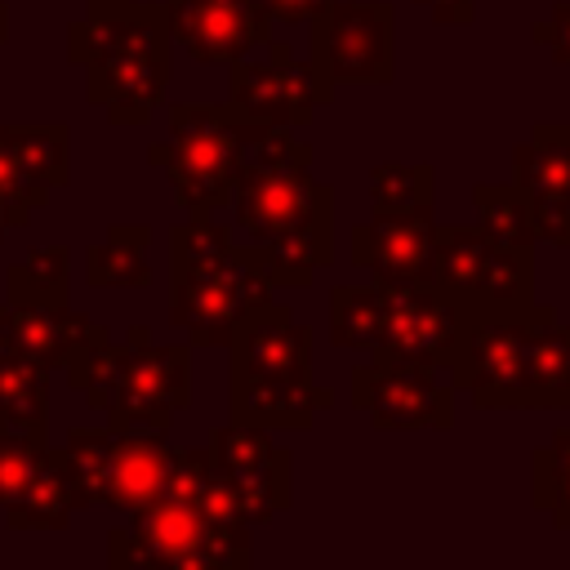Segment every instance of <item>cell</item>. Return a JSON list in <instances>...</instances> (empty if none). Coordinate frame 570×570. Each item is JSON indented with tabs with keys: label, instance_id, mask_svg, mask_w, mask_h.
I'll use <instances>...</instances> for the list:
<instances>
[{
	"label": "cell",
	"instance_id": "1",
	"mask_svg": "<svg viewBox=\"0 0 570 570\" xmlns=\"http://www.w3.org/2000/svg\"><path fill=\"white\" fill-rule=\"evenodd\" d=\"M272 267L258 245H236L214 214H191L169 232V325L196 347H227L236 330L272 303Z\"/></svg>",
	"mask_w": 570,
	"mask_h": 570
},
{
	"label": "cell",
	"instance_id": "2",
	"mask_svg": "<svg viewBox=\"0 0 570 570\" xmlns=\"http://www.w3.org/2000/svg\"><path fill=\"white\" fill-rule=\"evenodd\" d=\"M232 223L263 249L272 281L285 289H307L334 263V191L312 178V160L240 165Z\"/></svg>",
	"mask_w": 570,
	"mask_h": 570
},
{
	"label": "cell",
	"instance_id": "3",
	"mask_svg": "<svg viewBox=\"0 0 570 570\" xmlns=\"http://www.w3.org/2000/svg\"><path fill=\"white\" fill-rule=\"evenodd\" d=\"M249 557V525L209 521L174 494H156L107 534L111 570H245Z\"/></svg>",
	"mask_w": 570,
	"mask_h": 570
},
{
	"label": "cell",
	"instance_id": "4",
	"mask_svg": "<svg viewBox=\"0 0 570 570\" xmlns=\"http://www.w3.org/2000/svg\"><path fill=\"white\" fill-rule=\"evenodd\" d=\"M147 160L165 169L187 218L227 209L240 178V111L232 102H174L169 138L151 142Z\"/></svg>",
	"mask_w": 570,
	"mask_h": 570
},
{
	"label": "cell",
	"instance_id": "5",
	"mask_svg": "<svg viewBox=\"0 0 570 570\" xmlns=\"http://www.w3.org/2000/svg\"><path fill=\"white\" fill-rule=\"evenodd\" d=\"M307 62L325 85H387L396 76V9L387 0H325Z\"/></svg>",
	"mask_w": 570,
	"mask_h": 570
},
{
	"label": "cell",
	"instance_id": "6",
	"mask_svg": "<svg viewBox=\"0 0 570 570\" xmlns=\"http://www.w3.org/2000/svg\"><path fill=\"white\" fill-rule=\"evenodd\" d=\"M191 405V347L151 343L147 325L125 334V370L116 383L107 428L116 432H169L174 414Z\"/></svg>",
	"mask_w": 570,
	"mask_h": 570
},
{
	"label": "cell",
	"instance_id": "7",
	"mask_svg": "<svg viewBox=\"0 0 570 570\" xmlns=\"http://www.w3.org/2000/svg\"><path fill=\"white\" fill-rule=\"evenodd\" d=\"M450 383L481 410H530V338L521 316H472L459 330Z\"/></svg>",
	"mask_w": 570,
	"mask_h": 570
},
{
	"label": "cell",
	"instance_id": "8",
	"mask_svg": "<svg viewBox=\"0 0 570 570\" xmlns=\"http://www.w3.org/2000/svg\"><path fill=\"white\" fill-rule=\"evenodd\" d=\"M347 396H352V410H361L379 432H414V428L445 432L454 419L450 374L392 361V356H370L365 365H356Z\"/></svg>",
	"mask_w": 570,
	"mask_h": 570
},
{
	"label": "cell",
	"instance_id": "9",
	"mask_svg": "<svg viewBox=\"0 0 570 570\" xmlns=\"http://www.w3.org/2000/svg\"><path fill=\"white\" fill-rule=\"evenodd\" d=\"M227 98L245 120L298 129V125H312L316 107L334 98V85H325L312 62H298V53L285 40H267L263 62H249V58L232 62Z\"/></svg>",
	"mask_w": 570,
	"mask_h": 570
},
{
	"label": "cell",
	"instance_id": "10",
	"mask_svg": "<svg viewBox=\"0 0 570 570\" xmlns=\"http://www.w3.org/2000/svg\"><path fill=\"white\" fill-rule=\"evenodd\" d=\"M205 445H209L214 468L240 490L245 512H249V530L289 508L294 463H289V450L276 445L272 428L249 423V419H232L227 428H214V436Z\"/></svg>",
	"mask_w": 570,
	"mask_h": 570
},
{
	"label": "cell",
	"instance_id": "11",
	"mask_svg": "<svg viewBox=\"0 0 570 570\" xmlns=\"http://www.w3.org/2000/svg\"><path fill=\"white\" fill-rule=\"evenodd\" d=\"M432 232H436L432 205L374 209L365 223L352 227L347 249H352V263L370 272L374 285H387V289L432 285Z\"/></svg>",
	"mask_w": 570,
	"mask_h": 570
},
{
	"label": "cell",
	"instance_id": "12",
	"mask_svg": "<svg viewBox=\"0 0 570 570\" xmlns=\"http://www.w3.org/2000/svg\"><path fill=\"white\" fill-rule=\"evenodd\" d=\"M169 40L205 67H232L249 49L272 40V13L263 0H160Z\"/></svg>",
	"mask_w": 570,
	"mask_h": 570
},
{
	"label": "cell",
	"instance_id": "13",
	"mask_svg": "<svg viewBox=\"0 0 570 570\" xmlns=\"http://www.w3.org/2000/svg\"><path fill=\"white\" fill-rule=\"evenodd\" d=\"M232 352V383H312V330L294 321L285 303L258 307L236 338Z\"/></svg>",
	"mask_w": 570,
	"mask_h": 570
},
{
	"label": "cell",
	"instance_id": "14",
	"mask_svg": "<svg viewBox=\"0 0 570 570\" xmlns=\"http://www.w3.org/2000/svg\"><path fill=\"white\" fill-rule=\"evenodd\" d=\"M459 330H463V316L436 285H401V289H387V330H383L379 356L450 370Z\"/></svg>",
	"mask_w": 570,
	"mask_h": 570
},
{
	"label": "cell",
	"instance_id": "15",
	"mask_svg": "<svg viewBox=\"0 0 570 570\" xmlns=\"http://www.w3.org/2000/svg\"><path fill=\"white\" fill-rule=\"evenodd\" d=\"M169 89V49H138L85 67V94L111 125H147Z\"/></svg>",
	"mask_w": 570,
	"mask_h": 570
},
{
	"label": "cell",
	"instance_id": "16",
	"mask_svg": "<svg viewBox=\"0 0 570 570\" xmlns=\"http://www.w3.org/2000/svg\"><path fill=\"white\" fill-rule=\"evenodd\" d=\"M111 338L102 321L76 312L71 303L36 307V303H4V347L40 361L45 370H62L71 352Z\"/></svg>",
	"mask_w": 570,
	"mask_h": 570
},
{
	"label": "cell",
	"instance_id": "17",
	"mask_svg": "<svg viewBox=\"0 0 570 570\" xmlns=\"http://www.w3.org/2000/svg\"><path fill=\"white\" fill-rule=\"evenodd\" d=\"M169 441L165 432H116L111 428V472H107V508L134 512L165 490Z\"/></svg>",
	"mask_w": 570,
	"mask_h": 570
},
{
	"label": "cell",
	"instance_id": "18",
	"mask_svg": "<svg viewBox=\"0 0 570 570\" xmlns=\"http://www.w3.org/2000/svg\"><path fill=\"white\" fill-rule=\"evenodd\" d=\"M530 338V410H570V325L552 307L525 312Z\"/></svg>",
	"mask_w": 570,
	"mask_h": 570
},
{
	"label": "cell",
	"instance_id": "19",
	"mask_svg": "<svg viewBox=\"0 0 570 570\" xmlns=\"http://www.w3.org/2000/svg\"><path fill=\"white\" fill-rule=\"evenodd\" d=\"M232 419H249L263 428H312L321 410L334 405L330 387L316 383H227Z\"/></svg>",
	"mask_w": 570,
	"mask_h": 570
},
{
	"label": "cell",
	"instance_id": "20",
	"mask_svg": "<svg viewBox=\"0 0 570 570\" xmlns=\"http://www.w3.org/2000/svg\"><path fill=\"white\" fill-rule=\"evenodd\" d=\"M530 307H534V249L490 240L476 298H472V316H521Z\"/></svg>",
	"mask_w": 570,
	"mask_h": 570
},
{
	"label": "cell",
	"instance_id": "21",
	"mask_svg": "<svg viewBox=\"0 0 570 570\" xmlns=\"http://www.w3.org/2000/svg\"><path fill=\"white\" fill-rule=\"evenodd\" d=\"M4 512V525L27 534V530H67L71 517H76V494H71V481H67V468H62V454L58 445L45 450L36 476L27 481V490L0 508Z\"/></svg>",
	"mask_w": 570,
	"mask_h": 570
},
{
	"label": "cell",
	"instance_id": "22",
	"mask_svg": "<svg viewBox=\"0 0 570 570\" xmlns=\"http://www.w3.org/2000/svg\"><path fill=\"white\" fill-rule=\"evenodd\" d=\"M151 227L147 223H111L107 236L85 254V276L98 289H142L151 285Z\"/></svg>",
	"mask_w": 570,
	"mask_h": 570
},
{
	"label": "cell",
	"instance_id": "23",
	"mask_svg": "<svg viewBox=\"0 0 570 570\" xmlns=\"http://www.w3.org/2000/svg\"><path fill=\"white\" fill-rule=\"evenodd\" d=\"M512 183L525 196L552 191L570 200V120H539L530 138L512 147Z\"/></svg>",
	"mask_w": 570,
	"mask_h": 570
},
{
	"label": "cell",
	"instance_id": "24",
	"mask_svg": "<svg viewBox=\"0 0 570 570\" xmlns=\"http://www.w3.org/2000/svg\"><path fill=\"white\" fill-rule=\"evenodd\" d=\"M387 330V285H334L330 289V338L343 352L379 356Z\"/></svg>",
	"mask_w": 570,
	"mask_h": 570
},
{
	"label": "cell",
	"instance_id": "25",
	"mask_svg": "<svg viewBox=\"0 0 570 570\" xmlns=\"http://www.w3.org/2000/svg\"><path fill=\"white\" fill-rule=\"evenodd\" d=\"M0 428L49 432V370L22 352H0Z\"/></svg>",
	"mask_w": 570,
	"mask_h": 570
},
{
	"label": "cell",
	"instance_id": "26",
	"mask_svg": "<svg viewBox=\"0 0 570 570\" xmlns=\"http://www.w3.org/2000/svg\"><path fill=\"white\" fill-rule=\"evenodd\" d=\"M0 138L45 187L71 183V129L62 120H0Z\"/></svg>",
	"mask_w": 570,
	"mask_h": 570
},
{
	"label": "cell",
	"instance_id": "27",
	"mask_svg": "<svg viewBox=\"0 0 570 570\" xmlns=\"http://www.w3.org/2000/svg\"><path fill=\"white\" fill-rule=\"evenodd\" d=\"M71 289V249L67 245H40L4 267V298L9 303H36L58 307Z\"/></svg>",
	"mask_w": 570,
	"mask_h": 570
},
{
	"label": "cell",
	"instance_id": "28",
	"mask_svg": "<svg viewBox=\"0 0 570 570\" xmlns=\"http://www.w3.org/2000/svg\"><path fill=\"white\" fill-rule=\"evenodd\" d=\"M71 494H76V512L94 508L107 499V472H111V428H76L67 432V441L58 445Z\"/></svg>",
	"mask_w": 570,
	"mask_h": 570
},
{
	"label": "cell",
	"instance_id": "29",
	"mask_svg": "<svg viewBox=\"0 0 570 570\" xmlns=\"http://www.w3.org/2000/svg\"><path fill=\"white\" fill-rule=\"evenodd\" d=\"M472 205H476V227L494 245H521V249L539 245L534 227H530V200L517 183H476Z\"/></svg>",
	"mask_w": 570,
	"mask_h": 570
},
{
	"label": "cell",
	"instance_id": "30",
	"mask_svg": "<svg viewBox=\"0 0 570 570\" xmlns=\"http://www.w3.org/2000/svg\"><path fill=\"white\" fill-rule=\"evenodd\" d=\"M120 370H125V347H116L111 338H102V343H89V347L71 352V356H67V365H62L67 383L85 396V405H89V410H107V405H111L116 383H120Z\"/></svg>",
	"mask_w": 570,
	"mask_h": 570
},
{
	"label": "cell",
	"instance_id": "31",
	"mask_svg": "<svg viewBox=\"0 0 570 570\" xmlns=\"http://www.w3.org/2000/svg\"><path fill=\"white\" fill-rule=\"evenodd\" d=\"M436 169L428 160H383L370 169V205L374 209H419L432 205Z\"/></svg>",
	"mask_w": 570,
	"mask_h": 570
},
{
	"label": "cell",
	"instance_id": "32",
	"mask_svg": "<svg viewBox=\"0 0 570 570\" xmlns=\"http://www.w3.org/2000/svg\"><path fill=\"white\" fill-rule=\"evenodd\" d=\"M534 503L552 512V525L570 530V428L534 450Z\"/></svg>",
	"mask_w": 570,
	"mask_h": 570
},
{
	"label": "cell",
	"instance_id": "33",
	"mask_svg": "<svg viewBox=\"0 0 570 570\" xmlns=\"http://www.w3.org/2000/svg\"><path fill=\"white\" fill-rule=\"evenodd\" d=\"M49 450V432H13V428H0V508L13 503L27 481L36 476L40 459Z\"/></svg>",
	"mask_w": 570,
	"mask_h": 570
},
{
	"label": "cell",
	"instance_id": "34",
	"mask_svg": "<svg viewBox=\"0 0 570 570\" xmlns=\"http://www.w3.org/2000/svg\"><path fill=\"white\" fill-rule=\"evenodd\" d=\"M53 196V187H45L40 178L27 174V165L13 156V147L0 138V205H4V218L9 227H27L31 214Z\"/></svg>",
	"mask_w": 570,
	"mask_h": 570
},
{
	"label": "cell",
	"instance_id": "35",
	"mask_svg": "<svg viewBox=\"0 0 570 570\" xmlns=\"http://www.w3.org/2000/svg\"><path fill=\"white\" fill-rule=\"evenodd\" d=\"M525 200H530L534 240H543L552 249H570V200L566 196H552V191H534Z\"/></svg>",
	"mask_w": 570,
	"mask_h": 570
},
{
	"label": "cell",
	"instance_id": "36",
	"mask_svg": "<svg viewBox=\"0 0 570 570\" xmlns=\"http://www.w3.org/2000/svg\"><path fill=\"white\" fill-rule=\"evenodd\" d=\"M534 40L552 45V58L570 67V4H557L548 22H534Z\"/></svg>",
	"mask_w": 570,
	"mask_h": 570
},
{
	"label": "cell",
	"instance_id": "37",
	"mask_svg": "<svg viewBox=\"0 0 570 570\" xmlns=\"http://www.w3.org/2000/svg\"><path fill=\"white\" fill-rule=\"evenodd\" d=\"M441 27H468L476 18V0H419Z\"/></svg>",
	"mask_w": 570,
	"mask_h": 570
},
{
	"label": "cell",
	"instance_id": "38",
	"mask_svg": "<svg viewBox=\"0 0 570 570\" xmlns=\"http://www.w3.org/2000/svg\"><path fill=\"white\" fill-rule=\"evenodd\" d=\"M325 0H263V9L272 13V22H307Z\"/></svg>",
	"mask_w": 570,
	"mask_h": 570
},
{
	"label": "cell",
	"instance_id": "39",
	"mask_svg": "<svg viewBox=\"0 0 570 570\" xmlns=\"http://www.w3.org/2000/svg\"><path fill=\"white\" fill-rule=\"evenodd\" d=\"M4 40H9V4L0 0V45H4Z\"/></svg>",
	"mask_w": 570,
	"mask_h": 570
},
{
	"label": "cell",
	"instance_id": "40",
	"mask_svg": "<svg viewBox=\"0 0 570 570\" xmlns=\"http://www.w3.org/2000/svg\"><path fill=\"white\" fill-rule=\"evenodd\" d=\"M0 352H4V303H0Z\"/></svg>",
	"mask_w": 570,
	"mask_h": 570
},
{
	"label": "cell",
	"instance_id": "41",
	"mask_svg": "<svg viewBox=\"0 0 570 570\" xmlns=\"http://www.w3.org/2000/svg\"><path fill=\"white\" fill-rule=\"evenodd\" d=\"M4 232H9V218H4V205H0V240H4Z\"/></svg>",
	"mask_w": 570,
	"mask_h": 570
}]
</instances>
